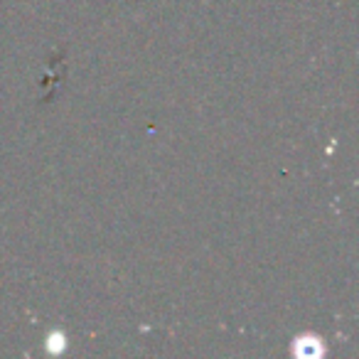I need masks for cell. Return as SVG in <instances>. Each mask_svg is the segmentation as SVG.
<instances>
[{"instance_id": "cell-1", "label": "cell", "mask_w": 359, "mask_h": 359, "mask_svg": "<svg viewBox=\"0 0 359 359\" xmlns=\"http://www.w3.org/2000/svg\"><path fill=\"white\" fill-rule=\"evenodd\" d=\"M293 354L300 359H320L325 354V344L318 334H298L293 339Z\"/></svg>"}, {"instance_id": "cell-2", "label": "cell", "mask_w": 359, "mask_h": 359, "mask_svg": "<svg viewBox=\"0 0 359 359\" xmlns=\"http://www.w3.org/2000/svg\"><path fill=\"white\" fill-rule=\"evenodd\" d=\"M45 344H47V349H50L52 354H57V352H62V349L67 347V337L62 332H52L50 337L45 339Z\"/></svg>"}]
</instances>
